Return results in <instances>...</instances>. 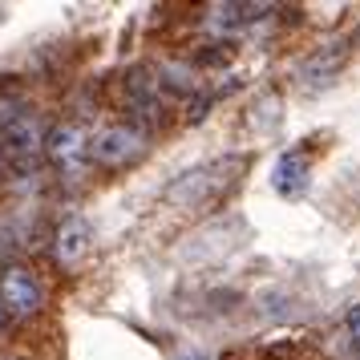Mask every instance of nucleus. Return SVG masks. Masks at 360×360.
<instances>
[{
	"label": "nucleus",
	"mask_w": 360,
	"mask_h": 360,
	"mask_svg": "<svg viewBox=\"0 0 360 360\" xmlns=\"http://www.w3.org/2000/svg\"><path fill=\"white\" fill-rule=\"evenodd\" d=\"M89 243H94V227H89V219L69 214L65 223L57 227V235H53V255H57V263H65V267H77V263L85 259Z\"/></svg>",
	"instance_id": "nucleus-9"
},
{
	"label": "nucleus",
	"mask_w": 360,
	"mask_h": 360,
	"mask_svg": "<svg viewBox=\"0 0 360 360\" xmlns=\"http://www.w3.org/2000/svg\"><path fill=\"white\" fill-rule=\"evenodd\" d=\"M239 166H243V158H235V154L214 158V162H207V166H195V170H186L179 182L166 186V198H170L174 207H202V202L214 198L223 186H231V179H235Z\"/></svg>",
	"instance_id": "nucleus-1"
},
{
	"label": "nucleus",
	"mask_w": 360,
	"mask_h": 360,
	"mask_svg": "<svg viewBox=\"0 0 360 360\" xmlns=\"http://www.w3.org/2000/svg\"><path fill=\"white\" fill-rule=\"evenodd\" d=\"M311 186V162L308 154H300V150H283L276 158V166H271V191H276L279 198H288V202H295V198H304Z\"/></svg>",
	"instance_id": "nucleus-7"
},
{
	"label": "nucleus",
	"mask_w": 360,
	"mask_h": 360,
	"mask_svg": "<svg viewBox=\"0 0 360 360\" xmlns=\"http://www.w3.org/2000/svg\"><path fill=\"white\" fill-rule=\"evenodd\" d=\"M0 320H4V304H0Z\"/></svg>",
	"instance_id": "nucleus-11"
},
{
	"label": "nucleus",
	"mask_w": 360,
	"mask_h": 360,
	"mask_svg": "<svg viewBox=\"0 0 360 360\" xmlns=\"http://www.w3.org/2000/svg\"><path fill=\"white\" fill-rule=\"evenodd\" d=\"M344 332H348V344H352V352L360 360V308L348 311V320H344Z\"/></svg>",
	"instance_id": "nucleus-10"
},
{
	"label": "nucleus",
	"mask_w": 360,
	"mask_h": 360,
	"mask_svg": "<svg viewBox=\"0 0 360 360\" xmlns=\"http://www.w3.org/2000/svg\"><path fill=\"white\" fill-rule=\"evenodd\" d=\"M344 61H348V41H328V45H320L316 53L304 57V65L295 69V85L304 94H320L324 85L336 82V73L344 69Z\"/></svg>",
	"instance_id": "nucleus-3"
},
{
	"label": "nucleus",
	"mask_w": 360,
	"mask_h": 360,
	"mask_svg": "<svg viewBox=\"0 0 360 360\" xmlns=\"http://www.w3.org/2000/svg\"><path fill=\"white\" fill-rule=\"evenodd\" d=\"M0 304L8 316H33L41 308V283H37L33 271L25 267H8L0 276Z\"/></svg>",
	"instance_id": "nucleus-8"
},
{
	"label": "nucleus",
	"mask_w": 360,
	"mask_h": 360,
	"mask_svg": "<svg viewBox=\"0 0 360 360\" xmlns=\"http://www.w3.org/2000/svg\"><path fill=\"white\" fill-rule=\"evenodd\" d=\"M146 150V130H138L130 122H117L94 138V158L101 166H126L130 158H138Z\"/></svg>",
	"instance_id": "nucleus-4"
},
{
	"label": "nucleus",
	"mask_w": 360,
	"mask_h": 360,
	"mask_svg": "<svg viewBox=\"0 0 360 360\" xmlns=\"http://www.w3.org/2000/svg\"><path fill=\"white\" fill-rule=\"evenodd\" d=\"M0 142H4V154H8V162L20 166V170H33L37 158L45 154V134L37 126L33 114H4V130H0Z\"/></svg>",
	"instance_id": "nucleus-2"
},
{
	"label": "nucleus",
	"mask_w": 360,
	"mask_h": 360,
	"mask_svg": "<svg viewBox=\"0 0 360 360\" xmlns=\"http://www.w3.org/2000/svg\"><path fill=\"white\" fill-rule=\"evenodd\" d=\"M271 17V4H211L207 8V33L214 37H243Z\"/></svg>",
	"instance_id": "nucleus-6"
},
{
	"label": "nucleus",
	"mask_w": 360,
	"mask_h": 360,
	"mask_svg": "<svg viewBox=\"0 0 360 360\" xmlns=\"http://www.w3.org/2000/svg\"><path fill=\"white\" fill-rule=\"evenodd\" d=\"M94 150V142H85V134L77 126H53L49 142H45V154L49 162L65 174V179H82L85 170V154Z\"/></svg>",
	"instance_id": "nucleus-5"
}]
</instances>
